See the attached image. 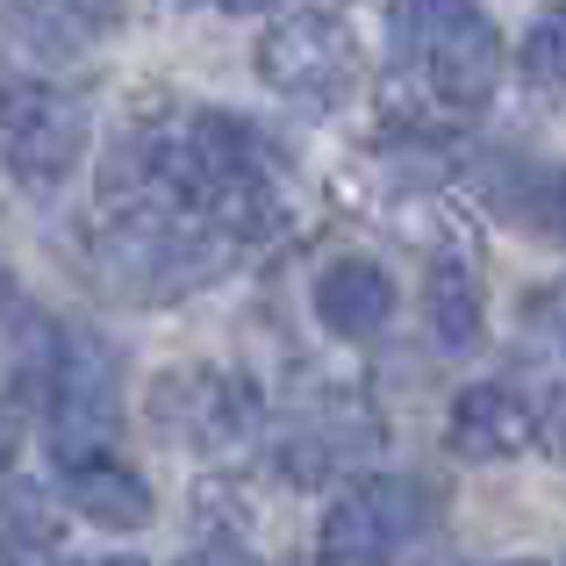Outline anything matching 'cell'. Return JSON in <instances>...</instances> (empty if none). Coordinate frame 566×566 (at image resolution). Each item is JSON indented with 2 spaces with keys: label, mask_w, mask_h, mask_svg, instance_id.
<instances>
[{
  "label": "cell",
  "mask_w": 566,
  "mask_h": 566,
  "mask_svg": "<svg viewBox=\"0 0 566 566\" xmlns=\"http://www.w3.org/2000/svg\"><path fill=\"white\" fill-rule=\"evenodd\" d=\"M86 101L57 86H8L0 94V166L22 193H57L86 158Z\"/></svg>",
  "instance_id": "1"
},
{
  "label": "cell",
  "mask_w": 566,
  "mask_h": 566,
  "mask_svg": "<svg viewBox=\"0 0 566 566\" xmlns=\"http://www.w3.org/2000/svg\"><path fill=\"white\" fill-rule=\"evenodd\" d=\"M43 416H51V452L65 459V473L86 459H115V352L101 337H57Z\"/></svg>",
  "instance_id": "2"
},
{
  "label": "cell",
  "mask_w": 566,
  "mask_h": 566,
  "mask_svg": "<svg viewBox=\"0 0 566 566\" xmlns=\"http://www.w3.org/2000/svg\"><path fill=\"white\" fill-rule=\"evenodd\" d=\"M423 531V488L416 481H352L316 524V566H387Z\"/></svg>",
  "instance_id": "3"
},
{
  "label": "cell",
  "mask_w": 566,
  "mask_h": 566,
  "mask_svg": "<svg viewBox=\"0 0 566 566\" xmlns=\"http://www.w3.org/2000/svg\"><path fill=\"white\" fill-rule=\"evenodd\" d=\"M251 65H259V80L273 86V94L323 101V94H337V86L352 80V36H345V22H331V14H287V22H273L259 36Z\"/></svg>",
  "instance_id": "4"
},
{
  "label": "cell",
  "mask_w": 566,
  "mask_h": 566,
  "mask_svg": "<svg viewBox=\"0 0 566 566\" xmlns=\"http://www.w3.org/2000/svg\"><path fill=\"white\" fill-rule=\"evenodd\" d=\"M151 416L172 430V438L201 444V452H230V444L251 438L259 401H251L244 380L216 374V366H180V374H166L151 387Z\"/></svg>",
  "instance_id": "5"
},
{
  "label": "cell",
  "mask_w": 566,
  "mask_h": 566,
  "mask_svg": "<svg viewBox=\"0 0 566 566\" xmlns=\"http://www.w3.org/2000/svg\"><path fill=\"white\" fill-rule=\"evenodd\" d=\"M423 80H430V101L452 115H473L495 101V80H502V36L481 8H459L438 36L423 43Z\"/></svg>",
  "instance_id": "6"
},
{
  "label": "cell",
  "mask_w": 566,
  "mask_h": 566,
  "mask_svg": "<svg viewBox=\"0 0 566 566\" xmlns=\"http://www.w3.org/2000/svg\"><path fill=\"white\" fill-rule=\"evenodd\" d=\"M545 430H538V409H531L516 387H459L452 409H444V444H452L459 459H473V467H495V459H516L531 452Z\"/></svg>",
  "instance_id": "7"
},
{
  "label": "cell",
  "mask_w": 566,
  "mask_h": 566,
  "mask_svg": "<svg viewBox=\"0 0 566 566\" xmlns=\"http://www.w3.org/2000/svg\"><path fill=\"white\" fill-rule=\"evenodd\" d=\"M387 316H395V280H387L380 259H359V251H345V259H331L316 273V323L331 337H380Z\"/></svg>",
  "instance_id": "8"
},
{
  "label": "cell",
  "mask_w": 566,
  "mask_h": 566,
  "mask_svg": "<svg viewBox=\"0 0 566 566\" xmlns=\"http://www.w3.org/2000/svg\"><path fill=\"white\" fill-rule=\"evenodd\" d=\"M65 495H72V510L101 531H144L151 524V488H144V473L123 467V459H86V467H72Z\"/></svg>",
  "instance_id": "9"
},
{
  "label": "cell",
  "mask_w": 566,
  "mask_h": 566,
  "mask_svg": "<svg viewBox=\"0 0 566 566\" xmlns=\"http://www.w3.org/2000/svg\"><path fill=\"white\" fill-rule=\"evenodd\" d=\"M423 316H430V337H438L444 352H481V337H488V302H481V280H473L467 259H438V265H430Z\"/></svg>",
  "instance_id": "10"
},
{
  "label": "cell",
  "mask_w": 566,
  "mask_h": 566,
  "mask_svg": "<svg viewBox=\"0 0 566 566\" xmlns=\"http://www.w3.org/2000/svg\"><path fill=\"white\" fill-rule=\"evenodd\" d=\"M57 531H65V524H57V502L43 495V488L0 481V553H8L14 566L57 553Z\"/></svg>",
  "instance_id": "11"
},
{
  "label": "cell",
  "mask_w": 566,
  "mask_h": 566,
  "mask_svg": "<svg viewBox=\"0 0 566 566\" xmlns=\"http://www.w3.org/2000/svg\"><path fill=\"white\" fill-rule=\"evenodd\" d=\"M22 29L36 43H57V51H80V43L108 36L123 22V0H14Z\"/></svg>",
  "instance_id": "12"
},
{
  "label": "cell",
  "mask_w": 566,
  "mask_h": 566,
  "mask_svg": "<svg viewBox=\"0 0 566 566\" xmlns=\"http://www.w3.org/2000/svg\"><path fill=\"white\" fill-rule=\"evenodd\" d=\"M495 201L510 208L524 230H538L545 244H566V166H516L495 187Z\"/></svg>",
  "instance_id": "13"
},
{
  "label": "cell",
  "mask_w": 566,
  "mask_h": 566,
  "mask_svg": "<svg viewBox=\"0 0 566 566\" xmlns=\"http://www.w3.org/2000/svg\"><path fill=\"white\" fill-rule=\"evenodd\" d=\"M516 72H524L538 94H566V14H538L516 43Z\"/></svg>",
  "instance_id": "14"
},
{
  "label": "cell",
  "mask_w": 566,
  "mask_h": 566,
  "mask_svg": "<svg viewBox=\"0 0 566 566\" xmlns=\"http://www.w3.org/2000/svg\"><path fill=\"white\" fill-rule=\"evenodd\" d=\"M459 8H473V0H387V36H395L401 57H423V43L438 36Z\"/></svg>",
  "instance_id": "15"
},
{
  "label": "cell",
  "mask_w": 566,
  "mask_h": 566,
  "mask_svg": "<svg viewBox=\"0 0 566 566\" xmlns=\"http://www.w3.org/2000/svg\"><path fill=\"white\" fill-rule=\"evenodd\" d=\"M180 566H259V559L237 553V545H201V553H187Z\"/></svg>",
  "instance_id": "16"
},
{
  "label": "cell",
  "mask_w": 566,
  "mask_h": 566,
  "mask_svg": "<svg viewBox=\"0 0 566 566\" xmlns=\"http://www.w3.org/2000/svg\"><path fill=\"white\" fill-rule=\"evenodd\" d=\"M545 323H553V337H559V352H566V294H553V302H545Z\"/></svg>",
  "instance_id": "17"
},
{
  "label": "cell",
  "mask_w": 566,
  "mask_h": 566,
  "mask_svg": "<svg viewBox=\"0 0 566 566\" xmlns=\"http://www.w3.org/2000/svg\"><path fill=\"white\" fill-rule=\"evenodd\" d=\"M8 459H14V416L0 409V473H8Z\"/></svg>",
  "instance_id": "18"
},
{
  "label": "cell",
  "mask_w": 566,
  "mask_h": 566,
  "mask_svg": "<svg viewBox=\"0 0 566 566\" xmlns=\"http://www.w3.org/2000/svg\"><path fill=\"white\" fill-rule=\"evenodd\" d=\"M72 566H144V559H72Z\"/></svg>",
  "instance_id": "19"
},
{
  "label": "cell",
  "mask_w": 566,
  "mask_h": 566,
  "mask_svg": "<svg viewBox=\"0 0 566 566\" xmlns=\"http://www.w3.org/2000/svg\"><path fill=\"white\" fill-rule=\"evenodd\" d=\"M222 8H237V14H244V8H265V0H222Z\"/></svg>",
  "instance_id": "20"
},
{
  "label": "cell",
  "mask_w": 566,
  "mask_h": 566,
  "mask_svg": "<svg viewBox=\"0 0 566 566\" xmlns=\"http://www.w3.org/2000/svg\"><path fill=\"white\" fill-rule=\"evenodd\" d=\"M8 294H14V287H8V273H0V308H8Z\"/></svg>",
  "instance_id": "21"
},
{
  "label": "cell",
  "mask_w": 566,
  "mask_h": 566,
  "mask_svg": "<svg viewBox=\"0 0 566 566\" xmlns=\"http://www.w3.org/2000/svg\"><path fill=\"white\" fill-rule=\"evenodd\" d=\"M502 566H538V559H502Z\"/></svg>",
  "instance_id": "22"
}]
</instances>
